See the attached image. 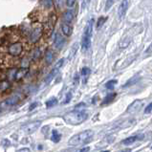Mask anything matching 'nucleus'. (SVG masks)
<instances>
[{"instance_id": "obj_1", "label": "nucleus", "mask_w": 152, "mask_h": 152, "mask_svg": "<svg viewBox=\"0 0 152 152\" xmlns=\"http://www.w3.org/2000/svg\"><path fill=\"white\" fill-rule=\"evenodd\" d=\"M88 118V114L83 111H71L66 113L63 116V120L66 124L71 125H78L85 121Z\"/></svg>"}, {"instance_id": "obj_2", "label": "nucleus", "mask_w": 152, "mask_h": 152, "mask_svg": "<svg viewBox=\"0 0 152 152\" xmlns=\"http://www.w3.org/2000/svg\"><path fill=\"white\" fill-rule=\"evenodd\" d=\"M94 136V132L92 130H84L74 135L71 139L69 140L68 144L72 145V146H77V145H84L88 144L89 142L92 140Z\"/></svg>"}, {"instance_id": "obj_3", "label": "nucleus", "mask_w": 152, "mask_h": 152, "mask_svg": "<svg viewBox=\"0 0 152 152\" xmlns=\"http://www.w3.org/2000/svg\"><path fill=\"white\" fill-rule=\"evenodd\" d=\"M93 22L94 20L91 19L90 21L87 23L86 27L84 29L83 35H82V40H81V47L83 50H87L91 45V36H92V29H93Z\"/></svg>"}, {"instance_id": "obj_4", "label": "nucleus", "mask_w": 152, "mask_h": 152, "mask_svg": "<svg viewBox=\"0 0 152 152\" xmlns=\"http://www.w3.org/2000/svg\"><path fill=\"white\" fill-rule=\"evenodd\" d=\"M41 125V121H32V123L27 124L26 125L22 127V130L24 133L26 134H33L40 127Z\"/></svg>"}, {"instance_id": "obj_5", "label": "nucleus", "mask_w": 152, "mask_h": 152, "mask_svg": "<svg viewBox=\"0 0 152 152\" xmlns=\"http://www.w3.org/2000/svg\"><path fill=\"white\" fill-rule=\"evenodd\" d=\"M42 35V27L41 26H37L33 29V31L31 32V34L29 35V40L31 43H35L37 42L41 37Z\"/></svg>"}, {"instance_id": "obj_6", "label": "nucleus", "mask_w": 152, "mask_h": 152, "mask_svg": "<svg viewBox=\"0 0 152 152\" xmlns=\"http://www.w3.org/2000/svg\"><path fill=\"white\" fill-rule=\"evenodd\" d=\"M23 51V47H22V44L21 43H16L12 44L11 46L9 47V53L11 56H14V57H17L22 53Z\"/></svg>"}, {"instance_id": "obj_7", "label": "nucleus", "mask_w": 152, "mask_h": 152, "mask_svg": "<svg viewBox=\"0 0 152 152\" xmlns=\"http://www.w3.org/2000/svg\"><path fill=\"white\" fill-rule=\"evenodd\" d=\"M142 106H143V101L140 100H136L128 106L126 112L127 113H136V112L140 110Z\"/></svg>"}, {"instance_id": "obj_8", "label": "nucleus", "mask_w": 152, "mask_h": 152, "mask_svg": "<svg viewBox=\"0 0 152 152\" xmlns=\"http://www.w3.org/2000/svg\"><path fill=\"white\" fill-rule=\"evenodd\" d=\"M127 7H128V0H121L118 9V15L120 19H121L125 15V12L127 11Z\"/></svg>"}, {"instance_id": "obj_9", "label": "nucleus", "mask_w": 152, "mask_h": 152, "mask_svg": "<svg viewBox=\"0 0 152 152\" xmlns=\"http://www.w3.org/2000/svg\"><path fill=\"white\" fill-rule=\"evenodd\" d=\"M54 44H55V47L58 48V49H60L64 44V38H63V36L59 34V33H57V34H56Z\"/></svg>"}, {"instance_id": "obj_10", "label": "nucleus", "mask_w": 152, "mask_h": 152, "mask_svg": "<svg viewBox=\"0 0 152 152\" xmlns=\"http://www.w3.org/2000/svg\"><path fill=\"white\" fill-rule=\"evenodd\" d=\"M58 70H59V69L54 68L50 73H49L48 76L45 78V84H49L53 80H54V78L56 77V76H57V74L58 73Z\"/></svg>"}, {"instance_id": "obj_11", "label": "nucleus", "mask_w": 152, "mask_h": 152, "mask_svg": "<svg viewBox=\"0 0 152 152\" xmlns=\"http://www.w3.org/2000/svg\"><path fill=\"white\" fill-rule=\"evenodd\" d=\"M73 18H74V12H73L71 10H68V11H66L64 12V15H63V20L66 23L72 22Z\"/></svg>"}, {"instance_id": "obj_12", "label": "nucleus", "mask_w": 152, "mask_h": 152, "mask_svg": "<svg viewBox=\"0 0 152 152\" xmlns=\"http://www.w3.org/2000/svg\"><path fill=\"white\" fill-rule=\"evenodd\" d=\"M19 99H20V98H19V96H17V95L12 96V97L9 98L8 100L6 101V104L10 105V106H12V105H15V104H16L19 101Z\"/></svg>"}, {"instance_id": "obj_13", "label": "nucleus", "mask_w": 152, "mask_h": 152, "mask_svg": "<svg viewBox=\"0 0 152 152\" xmlns=\"http://www.w3.org/2000/svg\"><path fill=\"white\" fill-rule=\"evenodd\" d=\"M61 31L63 33V35H65L66 36H70L72 35V28L68 24H66V23L61 25Z\"/></svg>"}, {"instance_id": "obj_14", "label": "nucleus", "mask_w": 152, "mask_h": 152, "mask_svg": "<svg viewBox=\"0 0 152 152\" xmlns=\"http://www.w3.org/2000/svg\"><path fill=\"white\" fill-rule=\"evenodd\" d=\"M61 139V134L59 133L58 130H53L52 131V136H51V140L54 142V143H58Z\"/></svg>"}, {"instance_id": "obj_15", "label": "nucleus", "mask_w": 152, "mask_h": 152, "mask_svg": "<svg viewBox=\"0 0 152 152\" xmlns=\"http://www.w3.org/2000/svg\"><path fill=\"white\" fill-rule=\"evenodd\" d=\"M27 68H23V69H20V70H18L17 72L15 73V80H21L22 78H24V76L26 75V73H27Z\"/></svg>"}, {"instance_id": "obj_16", "label": "nucleus", "mask_w": 152, "mask_h": 152, "mask_svg": "<svg viewBox=\"0 0 152 152\" xmlns=\"http://www.w3.org/2000/svg\"><path fill=\"white\" fill-rule=\"evenodd\" d=\"M57 103H58V99L55 98V97H52L46 101V107L52 108V107H54L55 105H57Z\"/></svg>"}, {"instance_id": "obj_17", "label": "nucleus", "mask_w": 152, "mask_h": 152, "mask_svg": "<svg viewBox=\"0 0 152 152\" xmlns=\"http://www.w3.org/2000/svg\"><path fill=\"white\" fill-rule=\"evenodd\" d=\"M139 80H140V77H139V76H134V77H132L129 81L125 82L124 87H127V86H131V85H134Z\"/></svg>"}, {"instance_id": "obj_18", "label": "nucleus", "mask_w": 152, "mask_h": 152, "mask_svg": "<svg viewBox=\"0 0 152 152\" xmlns=\"http://www.w3.org/2000/svg\"><path fill=\"white\" fill-rule=\"evenodd\" d=\"M115 97H116V93H113V94H109V95H107L106 97L104 98V101H103V102H102V105L103 104H108V103H110V102L112 101H114V99H115Z\"/></svg>"}, {"instance_id": "obj_19", "label": "nucleus", "mask_w": 152, "mask_h": 152, "mask_svg": "<svg viewBox=\"0 0 152 152\" xmlns=\"http://www.w3.org/2000/svg\"><path fill=\"white\" fill-rule=\"evenodd\" d=\"M78 43H75L74 45L72 46V48H71V50H70V53H69V59H71L75 57V55H76V53H77V50H78Z\"/></svg>"}, {"instance_id": "obj_20", "label": "nucleus", "mask_w": 152, "mask_h": 152, "mask_svg": "<svg viewBox=\"0 0 152 152\" xmlns=\"http://www.w3.org/2000/svg\"><path fill=\"white\" fill-rule=\"evenodd\" d=\"M53 58H54V55H53V52L51 50H48L46 52V56H45V59L47 64H51L53 61Z\"/></svg>"}, {"instance_id": "obj_21", "label": "nucleus", "mask_w": 152, "mask_h": 152, "mask_svg": "<svg viewBox=\"0 0 152 152\" xmlns=\"http://www.w3.org/2000/svg\"><path fill=\"white\" fill-rule=\"evenodd\" d=\"M136 140H137L136 136H131V137H128L126 139H124V140L123 141V144H125V145H129L131 144H133Z\"/></svg>"}, {"instance_id": "obj_22", "label": "nucleus", "mask_w": 152, "mask_h": 152, "mask_svg": "<svg viewBox=\"0 0 152 152\" xmlns=\"http://www.w3.org/2000/svg\"><path fill=\"white\" fill-rule=\"evenodd\" d=\"M41 4L43 5L46 9H50L53 6V0H41Z\"/></svg>"}, {"instance_id": "obj_23", "label": "nucleus", "mask_w": 152, "mask_h": 152, "mask_svg": "<svg viewBox=\"0 0 152 152\" xmlns=\"http://www.w3.org/2000/svg\"><path fill=\"white\" fill-rule=\"evenodd\" d=\"M117 83V81L116 80H111L106 82V84H105V87H106L107 89H109V90H111V89H113L115 84Z\"/></svg>"}, {"instance_id": "obj_24", "label": "nucleus", "mask_w": 152, "mask_h": 152, "mask_svg": "<svg viewBox=\"0 0 152 152\" xmlns=\"http://www.w3.org/2000/svg\"><path fill=\"white\" fill-rule=\"evenodd\" d=\"M107 20V17H104V16H101L100 18L98 19L97 21V28H101L102 25L104 24V22Z\"/></svg>"}, {"instance_id": "obj_25", "label": "nucleus", "mask_w": 152, "mask_h": 152, "mask_svg": "<svg viewBox=\"0 0 152 152\" xmlns=\"http://www.w3.org/2000/svg\"><path fill=\"white\" fill-rule=\"evenodd\" d=\"M81 76H83V77H87V76L90 74V69L88 67H83L81 69Z\"/></svg>"}, {"instance_id": "obj_26", "label": "nucleus", "mask_w": 152, "mask_h": 152, "mask_svg": "<svg viewBox=\"0 0 152 152\" xmlns=\"http://www.w3.org/2000/svg\"><path fill=\"white\" fill-rule=\"evenodd\" d=\"M64 63V58H60L59 60L56 63V66H55V68H57V69H60L62 67V65H63Z\"/></svg>"}, {"instance_id": "obj_27", "label": "nucleus", "mask_w": 152, "mask_h": 152, "mask_svg": "<svg viewBox=\"0 0 152 152\" xmlns=\"http://www.w3.org/2000/svg\"><path fill=\"white\" fill-rule=\"evenodd\" d=\"M1 144H2V146L8 147V146L11 145V143H10V141L8 140V139H3L2 142H1Z\"/></svg>"}, {"instance_id": "obj_28", "label": "nucleus", "mask_w": 152, "mask_h": 152, "mask_svg": "<svg viewBox=\"0 0 152 152\" xmlns=\"http://www.w3.org/2000/svg\"><path fill=\"white\" fill-rule=\"evenodd\" d=\"M113 3H114V0H107V1H106V4H105V9L109 10V9H110V8L112 7Z\"/></svg>"}, {"instance_id": "obj_29", "label": "nucleus", "mask_w": 152, "mask_h": 152, "mask_svg": "<svg viewBox=\"0 0 152 152\" xmlns=\"http://www.w3.org/2000/svg\"><path fill=\"white\" fill-rule=\"evenodd\" d=\"M151 111H152V102H150V103L146 106V108L144 109V113L145 114H149Z\"/></svg>"}, {"instance_id": "obj_30", "label": "nucleus", "mask_w": 152, "mask_h": 152, "mask_svg": "<svg viewBox=\"0 0 152 152\" xmlns=\"http://www.w3.org/2000/svg\"><path fill=\"white\" fill-rule=\"evenodd\" d=\"M75 2L76 0H66V5H67V7L71 8L75 5Z\"/></svg>"}, {"instance_id": "obj_31", "label": "nucleus", "mask_w": 152, "mask_h": 152, "mask_svg": "<svg viewBox=\"0 0 152 152\" xmlns=\"http://www.w3.org/2000/svg\"><path fill=\"white\" fill-rule=\"evenodd\" d=\"M71 99H72V93H71V92H69V93H67V95H66L64 103H68V102H70Z\"/></svg>"}, {"instance_id": "obj_32", "label": "nucleus", "mask_w": 152, "mask_h": 152, "mask_svg": "<svg viewBox=\"0 0 152 152\" xmlns=\"http://www.w3.org/2000/svg\"><path fill=\"white\" fill-rule=\"evenodd\" d=\"M37 105H38V102H36V101H35V102H33V103L29 106V110H30V111L34 110V109H35V107L37 106Z\"/></svg>"}, {"instance_id": "obj_33", "label": "nucleus", "mask_w": 152, "mask_h": 152, "mask_svg": "<svg viewBox=\"0 0 152 152\" xmlns=\"http://www.w3.org/2000/svg\"><path fill=\"white\" fill-rule=\"evenodd\" d=\"M18 151H20V152H24V151H26V152H29V151H30V149H29V148H27V147H24V148H21V149H19Z\"/></svg>"}, {"instance_id": "obj_34", "label": "nucleus", "mask_w": 152, "mask_h": 152, "mask_svg": "<svg viewBox=\"0 0 152 152\" xmlns=\"http://www.w3.org/2000/svg\"><path fill=\"white\" fill-rule=\"evenodd\" d=\"M90 150V148L89 147H84V148H81V151H89Z\"/></svg>"}, {"instance_id": "obj_35", "label": "nucleus", "mask_w": 152, "mask_h": 152, "mask_svg": "<svg viewBox=\"0 0 152 152\" xmlns=\"http://www.w3.org/2000/svg\"><path fill=\"white\" fill-rule=\"evenodd\" d=\"M0 112H1V109H0Z\"/></svg>"}]
</instances>
